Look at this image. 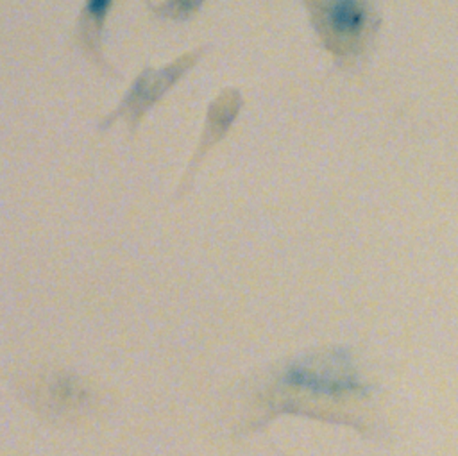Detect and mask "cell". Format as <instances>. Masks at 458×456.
Instances as JSON below:
<instances>
[{
  "label": "cell",
  "instance_id": "obj_5",
  "mask_svg": "<svg viewBox=\"0 0 458 456\" xmlns=\"http://www.w3.org/2000/svg\"><path fill=\"white\" fill-rule=\"evenodd\" d=\"M113 5V0H84V5L77 20V43L82 52L106 73L120 79L122 75L106 61L102 52V34L107 13Z\"/></svg>",
  "mask_w": 458,
  "mask_h": 456
},
{
  "label": "cell",
  "instance_id": "obj_4",
  "mask_svg": "<svg viewBox=\"0 0 458 456\" xmlns=\"http://www.w3.org/2000/svg\"><path fill=\"white\" fill-rule=\"evenodd\" d=\"M243 95L240 88L227 86L224 88L209 104L206 109V118H204V127L197 143V148L186 166V172L181 179V184L177 188L175 197H182L193 184V177L197 168L200 166L202 159L208 156V152L218 145L231 131L234 122L238 120L242 109H243Z\"/></svg>",
  "mask_w": 458,
  "mask_h": 456
},
{
  "label": "cell",
  "instance_id": "obj_6",
  "mask_svg": "<svg viewBox=\"0 0 458 456\" xmlns=\"http://www.w3.org/2000/svg\"><path fill=\"white\" fill-rule=\"evenodd\" d=\"M208 0H147V7L161 20L188 21L191 20Z\"/></svg>",
  "mask_w": 458,
  "mask_h": 456
},
{
  "label": "cell",
  "instance_id": "obj_1",
  "mask_svg": "<svg viewBox=\"0 0 458 456\" xmlns=\"http://www.w3.org/2000/svg\"><path fill=\"white\" fill-rule=\"evenodd\" d=\"M379 384L361 367L352 345H326L281 359L245 386V410L233 426L242 436L261 431L281 415L347 426L383 442L388 429L377 410Z\"/></svg>",
  "mask_w": 458,
  "mask_h": 456
},
{
  "label": "cell",
  "instance_id": "obj_3",
  "mask_svg": "<svg viewBox=\"0 0 458 456\" xmlns=\"http://www.w3.org/2000/svg\"><path fill=\"white\" fill-rule=\"evenodd\" d=\"M209 50L208 45L197 46L190 52L181 54L175 57L172 63L161 66V68H152L145 66L138 77L132 80L125 95L122 97L118 107L111 111L100 123L98 131H107L118 118H122L131 134L136 132L141 118L191 70L197 66V63L206 55Z\"/></svg>",
  "mask_w": 458,
  "mask_h": 456
},
{
  "label": "cell",
  "instance_id": "obj_2",
  "mask_svg": "<svg viewBox=\"0 0 458 456\" xmlns=\"http://www.w3.org/2000/svg\"><path fill=\"white\" fill-rule=\"evenodd\" d=\"M320 46L333 66L351 73L363 68L379 36V0H301Z\"/></svg>",
  "mask_w": 458,
  "mask_h": 456
}]
</instances>
